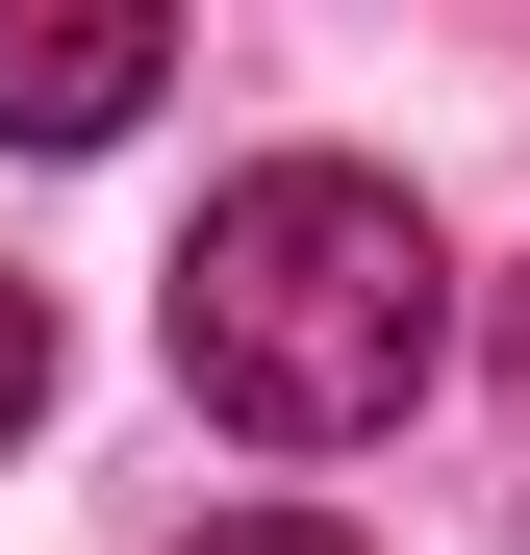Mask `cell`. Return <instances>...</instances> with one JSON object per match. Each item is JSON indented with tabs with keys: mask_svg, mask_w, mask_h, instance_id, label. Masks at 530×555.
Listing matches in <instances>:
<instances>
[{
	"mask_svg": "<svg viewBox=\"0 0 530 555\" xmlns=\"http://www.w3.org/2000/svg\"><path fill=\"white\" fill-rule=\"evenodd\" d=\"M429 353H455V253H429L404 177L279 152V177H228V203H203V253H177V379H203L253 454H353V429H404Z\"/></svg>",
	"mask_w": 530,
	"mask_h": 555,
	"instance_id": "6da1fadb",
	"label": "cell"
},
{
	"mask_svg": "<svg viewBox=\"0 0 530 555\" xmlns=\"http://www.w3.org/2000/svg\"><path fill=\"white\" fill-rule=\"evenodd\" d=\"M177 76V0H0V152H102Z\"/></svg>",
	"mask_w": 530,
	"mask_h": 555,
	"instance_id": "7a4b0ae2",
	"label": "cell"
},
{
	"mask_svg": "<svg viewBox=\"0 0 530 555\" xmlns=\"http://www.w3.org/2000/svg\"><path fill=\"white\" fill-rule=\"evenodd\" d=\"M26 404H51V304L0 278V429H26Z\"/></svg>",
	"mask_w": 530,
	"mask_h": 555,
	"instance_id": "3957f363",
	"label": "cell"
},
{
	"mask_svg": "<svg viewBox=\"0 0 530 555\" xmlns=\"http://www.w3.org/2000/svg\"><path fill=\"white\" fill-rule=\"evenodd\" d=\"M203 555H353V530H328V505H228Z\"/></svg>",
	"mask_w": 530,
	"mask_h": 555,
	"instance_id": "277c9868",
	"label": "cell"
}]
</instances>
